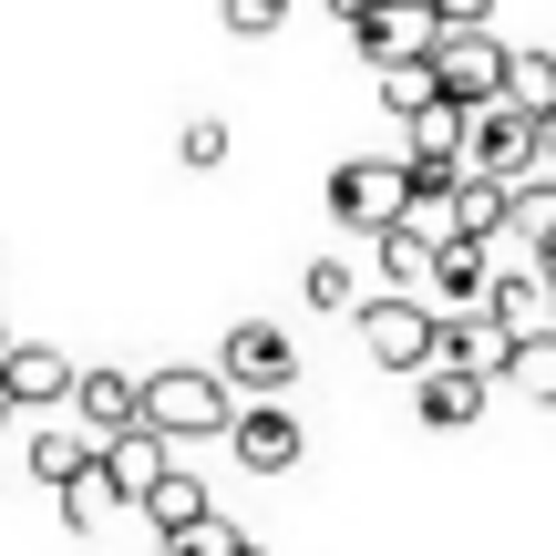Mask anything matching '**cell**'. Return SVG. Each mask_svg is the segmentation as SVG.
Returning <instances> with one entry per match:
<instances>
[{"mask_svg": "<svg viewBox=\"0 0 556 556\" xmlns=\"http://www.w3.org/2000/svg\"><path fill=\"white\" fill-rule=\"evenodd\" d=\"M83 361H62L52 340H11V361H0V392L21 402V413H52V402H73Z\"/></svg>", "mask_w": 556, "mask_h": 556, "instance_id": "9c48e42d", "label": "cell"}, {"mask_svg": "<svg viewBox=\"0 0 556 556\" xmlns=\"http://www.w3.org/2000/svg\"><path fill=\"white\" fill-rule=\"evenodd\" d=\"M176 165H186V176H217V165H227V124H217V114H186Z\"/></svg>", "mask_w": 556, "mask_h": 556, "instance_id": "83f0119b", "label": "cell"}, {"mask_svg": "<svg viewBox=\"0 0 556 556\" xmlns=\"http://www.w3.org/2000/svg\"><path fill=\"white\" fill-rule=\"evenodd\" d=\"M505 238H526V258L556 238V176H516V206H505Z\"/></svg>", "mask_w": 556, "mask_h": 556, "instance_id": "44dd1931", "label": "cell"}, {"mask_svg": "<svg viewBox=\"0 0 556 556\" xmlns=\"http://www.w3.org/2000/svg\"><path fill=\"white\" fill-rule=\"evenodd\" d=\"M124 505H135V495H124V484H114V464H103V454L83 464L73 484H62V526H73V536H103V526H114Z\"/></svg>", "mask_w": 556, "mask_h": 556, "instance_id": "9a60e30c", "label": "cell"}, {"mask_svg": "<svg viewBox=\"0 0 556 556\" xmlns=\"http://www.w3.org/2000/svg\"><path fill=\"white\" fill-rule=\"evenodd\" d=\"M103 464H114V484H124V495L144 505V484H155L165 464H186V454H176V433H155V422H135V433H114V443H103Z\"/></svg>", "mask_w": 556, "mask_h": 556, "instance_id": "2e32d148", "label": "cell"}, {"mask_svg": "<svg viewBox=\"0 0 556 556\" xmlns=\"http://www.w3.org/2000/svg\"><path fill=\"white\" fill-rule=\"evenodd\" d=\"M536 165H556V114H546V124H536Z\"/></svg>", "mask_w": 556, "mask_h": 556, "instance_id": "4dcf8cb0", "label": "cell"}, {"mask_svg": "<svg viewBox=\"0 0 556 556\" xmlns=\"http://www.w3.org/2000/svg\"><path fill=\"white\" fill-rule=\"evenodd\" d=\"M351 41H361V52H371V73H381V62H433L443 21H433V0H371Z\"/></svg>", "mask_w": 556, "mask_h": 556, "instance_id": "52a82bcc", "label": "cell"}, {"mask_svg": "<svg viewBox=\"0 0 556 556\" xmlns=\"http://www.w3.org/2000/svg\"><path fill=\"white\" fill-rule=\"evenodd\" d=\"M227 443H238V464H248V475H289V464L309 454V433H299V413H289V402H238Z\"/></svg>", "mask_w": 556, "mask_h": 556, "instance_id": "ba28073f", "label": "cell"}, {"mask_svg": "<svg viewBox=\"0 0 556 556\" xmlns=\"http://www.w3.org/2000/svg\"><path fill=\"white\" fill-rule=\"evenodd\" d=\"M144 422L176 433V454H197V443H227L238 392L217 381V361H165V371H144Z\"/></svg>", "mask_w": 556, "mask_h": 556, "instance_id": "6da1fadb", "label": "cell"}, {"mask_svg": "<svg viewBox=\"0 0 556 556\" xmlns=\"http://www.w3.org/2000/svg\"><path fill=\"white\" fill-rule=\"evenodd\" d=\"M433 21H443V31H484V21H495V0H433Z\"/></svg>", "mask_w": 556, "mask_h": 556, "instance_id": "f546056e", "label": "cell"}, {"mask_svg": "<svg viewBox=\"0 0 556 556\" xmlns=\"http://www.w3.org/2000/svg\"><path fill=\"white\" fill-rule=\"evenodd\" d=\"M73 413L93 422V443L135 433V422H144V371H114V361H93V371L73 381Z\"/></svg>", "mask_w": 556, "mask_h": 556, "instance_id": "30bf717a", "label": "cell"}, {"mask_svg": "<svg viewBox=\"0 0 556 556\" xmlns=\"http://www.w3.org/2000/svg\"><path fill=\"white\" fill-rule=\"evenodd\" d=\"M433 361H454V371H484V381H505L516 340L495 330V309H443V330H433Z\"/></svg>", "mask_w": 556, "mask_h": 556, "instance_id": "7c38bea8", "label": "cell"}, {"mask_svg": "<svg viewBox=\"0 0 556 556\" xmlns=\"http://www.w3.org/2000/svg\"><path fill=\"white\" fill-rule=\"evenodd\" d=\"M299 299H309V309H330V319H351V309H361L351 258H309V268H299Z\"/></svg>", "mask_w": 556, "mask_h": 556, "instance_id": "cb8c5ba5", "label": "cell"}, {"mask_svg": "<svg viewBox=\"0 0 556 556\" xmlns=\"http://www.w3.org/2000/svg\"><path fill=\"white\" fill-rule=\"evenodd\" d=\"M484 289H495V268H484V238H454L433 258V309H484Z\"/></svg>", "mask_w": 556, "mask_h": 556, "instance_id": "e0dca14e", "label": "cell"}, {"mask_svg": "<svg viewBox=\"0 0 556 556\" xmlns=\"http://www.w3.org/2000/svg\"><path fill=\"white\" fill-rule=\"evenodd\" d=\"M484 392H495V381H484V371H454V361L413 371V413L433 422V433H464V422H484Z\"/></svg>", "mask_w": 556, "mask_h": 556, "instance_id": "4fadbf2b", "label": "cell"}, {"mask_svg": "<svg viewBox=\"0 0 556 556\" xmlns=\"http://www.w3.org/2000/svg\"><path fill=\"white\" fill-rule=\"evenodd\" d=\"M484 309H495L505 340H546V330H556V278L526 258V268H505L495 289H484Z\"/></svg>", "mask_w": 556, "mask_h": 556, "instance_id": "8fae6325", "label": "cell"}, {"mask_svg": "<svg viewBox=\"0 0 556 556\" xmlns=\"http://www.w3.org/2000/svg\"><path fill=\"white\" fill-rule=\"evenodd\" d=\"M505 103H516V114H556V52H516L505 62Z\"/></svg>", "mask_w": 556, "mask_h": 556, "instance_id": "7402d4cb", "label": "cell"}, {"mask_svg": "<svg viewBox=\"0 0 556 556\" xmlns=\"http://www.w3.org/2000/svg\"><path fill=\"white\" fill-rule=\"evenodd\" d=\"M135 516H144V526H155V536H165V526H197V516H217V505H206L197 464H165V475L144 484V505H135Z\"/></svg>", "mask_w": 556, "mask_h": 556, "instance_id": "ac0fdd59", "label": "cell"}, {"mask_svg": "<svg viewBox=\"0 0 556 556\" xmlns=\"http://www.w3.org/2000/svg\"><path fill=\"white\" fill-rule=\"evenodd\" d=\"M381 103H392V114H422V103H443L433 62H381Z\"/></svg>", "mask_w": 556, "mask_h": 556, "instance_id": "4316f807", "label": "cell"}, {"mask_svg": "<svg viewBox=\"0 0 556 556\" xmlns=\"http://www.w3.org/2000/svg\"><path fill=\"white\" fill-rule=\"evenodd\" d=\"M505 381H516L526 402H546V413H556V330H546V340H516V361H505Z\"/></svg>", "mask_w": 556, "mask_h": 556, "instance_id": "d4e9b609", "label": "cell"}, {"mask_svg": "<svg viewBox=\"0 0 556 556\" xmlns=\"http://www.w3.org/2000/svg\"><path fill=\"white\" fill-rule=\"evenodd\" d=\"M505 206H516V186H505V176H454V227H464V238L495 248L505 238Z\"/></svg>", "mask_w": 556, "mask_h": 556, "instance_id": "ffe728a7", "label": "cell"}, {"mask_svg": "<svg viewBox=\"0 0 556 556\" xmlns=\"http://www.w3.org/2000/svg\"><path fill=\"white\" fill-rule=\"evenodd\" d=\"M351 330H361V361H381V371H433V330H443V309H433V299L381 289V299H361V309H351Z\"/></svg>", "mask_w": 556, "mask_h": 556, "instance_id": "7a4b0ae2", "label": "cell"}, {"mask_svg": "<svg viewBox=\"0 0 556 556\" xmlns=\"http://www.w3.org/2000/svg\"><path fill=\"white\" fill-rule=\"evenodd\" d=\"M238 556H268V546H258V536H248V546H238Z\"/></svg>", "mask_w": 556, "mask_h": 556, "instance_id": "d6a6232c", "label": "cell"}, {"mask_svg": "<svg viewBox=\"0 0 556 556\" xmlns=\"http://www.w3.org/2000/svg\"><path fill=\"white\" fill-rule=\"evenodd\" d=\"M402 206H413V165H402V155H351V165H330V217H340V227L381 238V227H402Z\"/></svg>", "mask_w": 556, "mask_h": 556, "instance_id": "277c9868", "label": "cell"}, {"mask_svg": "<svg viewBox=\"0 0 556 556\" xmlns=\"http://www.w3.org/2000/svg\"><path fill=\"white\" fill-rule=\"evenodd\" d=\"M464 176H536V114H516V103H464Z\"/></svg>", "mask_w": 556, "mask_h": 556, "instance_id": "5b68a950", "label": "cell"}, {"mask_svg": "<svg viewBox=\"0 0 556 556\" xmlns=\"http://www.w3.org/2000/svg\"><path fill=\"white\" fill-rule=\"evenodd\" d=\"M402 165H443V176H464V103H422V114H402Z\"/></svg>", "mask_w": 556, "mask_h": 556, "instance_id": "5bb4252c", "label": "cell"}, {"mask_svg": "<svg viewBox=\"0 0 556 556\" xmlns=\"http://www.w3.org/2000/svg\"><path fill=\"white\" fill-rule=\"evenodd\" d=\"M93 454H103L93 433H31V475L52 484V495H62V484H73V475H83V464H93Z\"/></svg>", "mask_w": 556, "mask_h": 556, "instance_id": "603a6c76", "label": "cell"}, {"mask_svg": "<svg viewBox=\"0 0 556 556\" xmlns=\"http://www.w3.org/2000/svg\"><path fill=\"white\" fill-rule=\"evenodd\" d=\"M155 546H165V556H238L248 536H238V526H227V516H197V526H165Z\"/></svg>", "mask_w": 556, "mask_h": 556, "instance_id": "484cf974", "label": "cell"}, {"mask_svg": "<svg viewBox=\"0 0 556 556\" xmlns=\"http://www.w3.org/2000/svg\"><path fill=\"white\" fill-rule=\"evenodd\" d=\"M505 62H516V41H495V31H443L433 41V83L454 103H495L505 93Z\"/></svg>", "mask_w": 556, "mask_h": 556, "instance_id": "8992f818", "label": "cell"}, {"mask_svg": "<svg viewBox=\"0 0 556 556\" xmlns=\"http://www.w3.org/2000/svg\"><path fill=\"white\" fill-rule=\"evenodd\" d=\"M536 268H546V278H556V238H546V248H536Z\"/></svg>", "mask_w": 556, "mask_h": 556, "instance_id": "1f68e13d", "label": "cell"}, {"mask_svg": "<svg viewBox=\"0 0 556 556\" xmlns=\"http://www.w3.org/2000/svg\"><path fill=\"white\" fill-rule=\"evenodd\" d=\"M0 361H11V330H0Z\"/></svg>", "mask_w": 556, "mask_h": 556, "instance_id": "836d02e7", "label": "cell"}, {"mask_svg": "<svg viewBox=\"0 0 556 556\" xmlns=\"http://www.w3.org/2000/svg\"><path fill=\"white\" fill-rule=\"evenodd\" d=\"M217 381L238 402H289V381H299V340L278 330V319H238V330L217 340Z\"/></svg>", "mask_w": 556, "mask_h": 556, "instance_id": "3957f363", "label": "cell"}, {"mask_svg": "<svg viewBox=\"0 0 556 556\" xmlns=\"http://www.w3.org/2000/svg\"><path fill=\"white\" fill-rule=\"evenodd\" d=\"M217 11H227V31H238V41H268L278 21H289V0H217Z\"/></svg>", "mask_w": 556, "mask_h": 556, "instance_id": "f1b7e54d", "label": "cell"}, {"mask_svg": "<svg viewBox=\"0 0 556 556\" xmlns=\"http://www.w3.org/2000/svg\"><path fill=\"white\" fill-rule=\"evenodd\" d=\"M371 248H381V278H392L402 299H433V258H443L433 238H413V227H381Z\"/></svg>", "mask_w": 556, "mask_h": 556, "instance_id": "d6986e66", "label": "cell"}]
</instances>
